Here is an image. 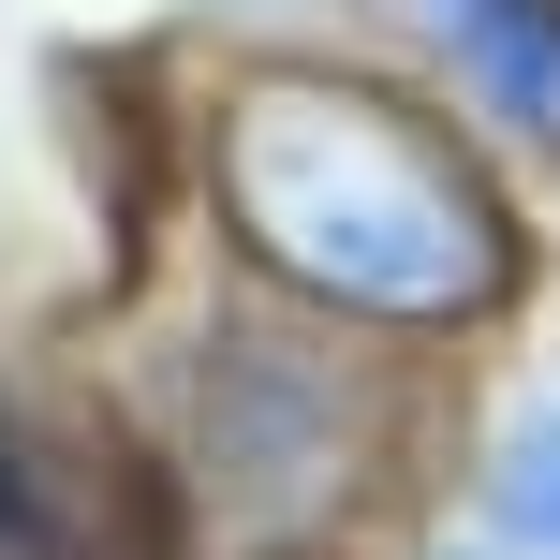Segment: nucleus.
Returning a JSON list of instances; mask_svg holds the SVG:
<instances>
[{
  "instance_id": "obj_1",
  "label": "nucleus",
  "mask_w": 560,
  "mask_h": 560,
  "mask_svg": "<svg viewBox=\"0 0 560 560\" xmlns=\"http://www.w3.org/2000/svg\"><path fill=\"white\" fill-rule=\"evenodd\" d=\"M222 192L295 295L384 310V325H472L516 280V236L472 192V163L339 74H266L222 118Z\"/></svg>"
},
{
  "instance_id": "obj_2",
  "label": "nucleus",
  "mask_w": 560,
  "mask_h": 560,
  "mask_svg": "<svg viewBox=\"0 0 560 560\" xmlns=\"http://www.w3.org/2000/svg\"><path fill=\"white\" fill-rule=\"evenodd\" d=\"M339 413V384L325 369H295V354H222L207 369V472L236 487L252 516H280V532H310V516L339 502V472H354V428H325Z\"/></svg>"
},
{
  "instance_id": "obj_3",
  "label": "nucleus",
  "mask_w": 560,
  "mask_h": 560,
  "mask_svg": "<svg viewBox=\"0 0 560 560\" xmlns=\"http://www.w3.org/2000/svg\"><path fill=\"white\" fill-rule=\"evenodd\" d=\"M428 30H443V59L516 118V133L560 148V0H428Z\"/></svg>"
},
{
  "instance_id": "obj_4",
  "label": "nucleus",
  "mask_w": 560,
  "mask_h": 560,
  "mask_svg": "<svg viewBox=\"0 0 560 560\" xmlns=\"http://www.w3.org/2000/svg\"><path fill=\"white\" fill-rule=\"evenodd\" d=\"M0 560H89V516H74V487H59L45 428L15 398H0Z\"/></svg>"
},
{
  "instance_id": "obj_5",
  "label": "nucleus",
  "mask_w": 560,
  "mask_h": 560,
  "mask_svg": "<svg viewBox=\"0 0 560 560\" xmlns=\"http://www.w3.org/2000/svg\"><path fill=\"white\" fill-rule=\"evenodd\" d=\"M487 516H502L516 560H560V398L502 428V457H487Z\"/></svg>"
}]
</instances>
